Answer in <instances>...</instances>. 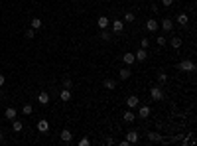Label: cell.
<instances>
[{
	"label": "cell",
	"instance_id": "obj_32",
	"mask_svg": "<svg viewBox=\"0 0 197 146\" xmlns=\"http://www.w3.org/2000/svg\"><path fill=\"white\" fill-rule=\"evenodd\" d=\"M140 46H142V47H148V46H150V40H148V38H142V40H140Z\"/></svg>",
	"mask_w": 197,
	"mask_h": 146
},
{
	"label": "cell",
	"instance_id": "obj_12",
	"mask_svg": "<svg viewBox=\"0 0 197 146\" xmlns=\"http://www.w3.org/2000/svg\"><path fill=\"white\" fill-rule=\"evenodd\" d=\"M130 75H132V69H130V65H126V67H122L120 71H118V77L122 79V81H126V79H130Z\"/></svg>",
	"mask_w": 197,
	"mask_h": 146
},
{
	"label": "cell",
	"instance_id": "obj_27",
	"mask_svg": "<svg viewBox=\"0 0 197 146\" xmlns=\"http://www.w3.org/2000/svg\"><path fill=\"white\" fill-rule=\"evenodd\" d=\"M156 44H158V46H166V44H168V38H166V36H158V38H156Z\"/></svg>",
	"mask_w": 197,
	"mask_h": 146
},
{
	"label": "cell",
	"instance_id": "obj_1",
	"mask_svg": "<svg viewBox=\"0 0 197 146\" xmlns=\"http://www.w3.org/2000/svg\"><path fill=\"white\" fill-rule=\"evenodd\" d=\"M178 69L183 73H193L195 71V61H191V59H183V61L178 63Z\"/></svg>",
	"mask_w": 197,
	"mask_h": 146
},
{
	"label": "cell",
	"instance_id": "obj_5",
	"mask_svg": "<svg viewBox=\"0 0 197 146\" xmlns=\"http://www.w3.org/2000/svg\"><path fill=\"white\" fill-rule=\"evenodd\" d=\"M110 28H113L114 34H120V32L124 30V22H122V20H110Z\"/></svg>",
	"mask_w": 197,
	"mask_h": 146
},
{
	"label": "cell",
	"instance_id": "obj_28",
	"mask_svg": "<svg viewBox=\"0 0 197 146\" xmlns=\"http://www.w3.org/2000/svg\"><path fill=\"white\" fill-rule=\"evenodd\" d=\"M101 40L109 42V40H110V32H109V30H101Z\"/></svg>",
	"mask_w": 197,
	"mask_h": 146
},
{
	"label": "cell",
	"instance_id": "obj_31",
	"mask_svg": "<svg viewBox=\"0 0 197 146\" xmlns=\"http://www.w3.org/2000/svg\"><path fill=\"white\" fill-rule=\"evenodd\" d=\"M124 22H134V14H132V12H126V14H124Z\"/></svg>",
	"mask_w": 197,
	"mask_h": 146
},
{
	"label": "cell",
	"instance_id": "obj_11",
	"mask_svg": "<svg viewBox=\"0 0 197 146\" xmlns=\"http://www.w3.org/2000/svg\"><path fill=\"white\" fill-rule=\"evenodd\" d=\"M138 105H140V101H138V97H136V95H130L128 99H126V107H128V109L134 111Z\"/></svg>",
	"mask_w": 197,
	"mask_h": 146
},
{
	"label": "cell",
	"instance_id": "obj_9",
	"mask_svg": "<svg viewBox=\"0 0 197 146\" xmlns=\"http://www.w3.org/2000/svg\"><path fill=\"white\" fill-rule=\"evenodd\" d=\"M175 22H178L179 26H182V28H187V24H189V16L187 14H178V18H175Z\"/></svg>",
	"mask_w": 197,
	"mask_h": 146
},
{
	"label": "cell",
	"instance_id": "obj_24",
	"mask_svg": "<svg viewBox=\"0 0 197 146\" xmlns=\"http://www.w3.org/2000/svg\"><path fill=\"white\" fill-rule=\"evenodd\" d=\"M158 83H160V85L168 83V75H166V71H158Z\"/></svg>",
	"mask_w": 197,
	"mask_h": 146
},
{
	"label": "cell",
	"instance_id": "obj_37",
	"mask_svg": "<svg viewBox=\"0 0 197 146\" xmlns=\"http://www.w3.org/2000/svg\"><path fill=\"white\" fill-rule=\"evenodd\" d=\"M2 142H4V132L0 131V144H2Z\"/></svg>",
	"mask_w": 197,
	"mask_h": 146
},
{
	"label": "cell",
	"instance_id": "obj_13",
	"mask_svg": "<svg viewBox=\"0 0 197 146\" xmlns=\"http://www.w3.org/2000/svg\"><path fill=\"white\" fill-rule=\"evenodd\" d=\"M182 44H183V40L179 36H173V38H169V46L173 47V50H179L182 47Z\"/></svg>",
	"mask_w": 197,
	"mask_h": 146
},
{
	"label": "cell",
	"instance_id": "obj_14",
	"mask_svg": "<svg viewBox=\"0 0 197 146\" xmlns=\"http://www.w3.org/2000/svg\"><path fill=\"white\" fill-rule=\"evenodd\" d=\"M38 131H40V132H44V134H47V132H49V122H47L45 118L38 121Z\"/></svg>",
	"mask_w": 197,
	"mask_h": 146
},
{
	"label": "cell",
	"instance_id": "obj_26",
	"mask_svg": "<svg viewBox=\"0 0 197 146\" xmlns=\"http://www.w3.org/2000/svg\"><path fill=\"white\" fill-rule=\"evenodd\" d=\"M148 140H150V142H158V140H162V136H160L158 132H148Z\"/></svg>",
	"mask_w": 197,
	"mask_h": 146
},
{
	"label": "cell",
	"instance_id": "obj_21",
	"mask_svg": "<svg viewBox=\"0 0 197 146\" xmlns=\"http://www.w3.org/2000/svg\"><path fill=\"white\" fill-rule=\"evenodd\" d=\"M41 26H44V22H41L40 18H32V20H30V28H34V30H40Z\"/></svg>",
	"mask_w": 197,
	"mask_h": 146
},
{
	"label": "cell",
	"instance_id": "obj_16",
	"mask_svg": "<svg viewBox=\"0 0 197 146\" xmlns=\"http://www.w3.org/2000/svg\"><path fill=\"white\" fill-rule=\"evenodd\" d=\"M97 26H99L101 30H106V28H109V26H110V20L106 18V16H101V18L97 20Z\"/></svg>",
	"mask_w": 197,
	"mask_h": 146
},
{
	"label": "cell",
	"instance_id": "obj_33",
	"mask_svg": "<svg viewBox=\"0 0 197 146\" xmlns=\"http://www.w3.org/2000/svg\"><path fill=\"white\" fill-rule=\"evenodd\" d=\"M79 146H89V138H81L79 140Z\"/></svg>",
	"mask_w": 197,
	"mask_h": 146
},
{
	"label": "cell",
	"instance_id": "obj_29",
	"mask_svg": "<svg viewBox=\"0 0 197 146\" xmlns=\"http://www.w3.org/2000/svg\"><path fill=\"white\" fill-rule=\"evenodd\" d=\"M63 89H73V81L69 79V77L63 79Z\"/></svg>",
	"mask_w": 197,
	"mask_h": 146
},
{
	"label": "cell",
	"instance_id": "obj_15",
	"mask_svg": "<svg viewBox=\"0 0 197 146\" xmlns=\"http://www.w3.org/2000/svg\"><path fill=\"white\" fill-rule=\"evenodd\" d=\"M126 140L132 144V142H138L140 140V134H138V131H128L126 132Z\"/></svg>",
	"mask_w": 197,
	"mask_h": 146
},
{
	"label": "cell",
	"instance_id": "obj_6",
	"mask_svg": "<svg viewBox=\"0 0 197 146\" xmlns=\"http://www.w3.org/2000/svg\"><path fill=\"white\" fill-rule=\"evenodd\" d=\"M122 121H124V122H134L136 121V113L134 111H132V109H128V111H124V113H122Z\"/></svg>",
	"mask_w": 197,
	"mask_h": 146
},
{
	"label": "cell",
	"instance_id": "obj_35",
	"mask_svg": "<svg viewBox=\"0 0 197 146\" xmlns=\"http://www.w3.org/2000/svg\"><path fill=\"white\" fill-rule=\"evenodd\" d=\"M4 83H6V77H4V75H2V73H0V87H2V85H4Z\"/></svg>",
	"mask_w": 197,
	"mask_h": 146
},
{
	"label": "cell",
	"instance_id": "obj_34",
	"mask_svg": "<svg viewBox=\"0 0 197 146\" xmlns=\"http://www.w3.org/2000/svg\"><path fill=\"white\" fill-rule=\"evenodd\" d=\"M162 4H164V6H168V8H169V6L173 4V0H162Z\"/></svg>",
	"mask_w": 197,
	"mask_h": 146
},
{
	"label": "cell",
	"instance_id": "obj_25",
	"mask_svg": "<svg viewBox=\"0 0 197 146\" xmlns=\"http://www.w3.org/2000/svg\"><path fill=\"white\" fill-rule=\"evenodd\" d=\"M22 113H24L26 117H28V115H32V113H34V107H32L30 103H26V105L22 107Z\"/></svg>",
	"mask_w": 197,
	"mask_h": 146
},
{
	"label": "cell",
	"instance_id": "obj_22",
	"mask_svg": "<svg viewBox=\"0 0 197 146\" xmlns=\"http://www.w3.org/2000/svg\"><path fill=\"white\" fill-rule=\"evenodd\" d=\"M59 99H61V101H65V103H67V101H71V89H63L61 93H59Z\"/></svg>",
	"mask_w": 197,
	"mask_h": 146
},
{
	"label": "cell",
	"instance_id": "obj_18",
	"mask_svg": "<svg viewBox=\"0 0 197 146\" xmlns=\"http://www.w3.org/2000/svg\"><path fill=\"white\" fill-rule=\"evenodd\" d=\"M122 61H124V65H132V63L136 61V57H134V53H122Z\"/></svg>",
	"mask_w": 197,
	"mask_h": 146
},
{
	"label": "cell",
	"instance_id": "obj_2",
	"mask_svg": "<svg viewBox=\"0 0 197 146\" xmlns=\"http://www.w3.org/2000/svg\"><path fill=\"white\" fill-rule=\"evenodd\" d=\"M150 97H152V101H162V99H164V89L160 87V85H152Z\"/></svg>",
	"mask_w": 197,
	"mask_h": 146
},
{
	"label": "cell",
	"instance_id": "obj_30",
	"mask_svg": "<svg viewBox=\"0 0 197 146\" xmlns=\"http://www.w3.org/2000/svg\"><path fill=\"white\" fill-rule=\"evenodd\" d=\"M26 38H28V40L36 38V30H34V28H28V30H26Z\"/></svg>",
	"mask_w": 197,
	"mask_h": 146
},
{
	"label": "cell",
	"instance_id": "obj_20",
	"mask_svg": "<svg viewBox=\"0 0 197 146\" xmlns=\"http://www.w3.org/2000/svg\"><path fill=\"white\" fill-rule=\"evenodd\" d=\"M22 128H24L22 121H18V118H14V121H12V131H14V132H22Z\"/></svg>",
	"mask_w": 197,
	"mask_h": 146
},
{
	"label": "cell",
	"instance_id": "obj_10",
	"mask_svg": "<svg viewBox=\"0 0 197 146\" xmlns=\"http://www.w3.org/2000/svg\"><path fill=\"white\" fill-rule=\"evenodd\" d=\"M158 28H160V22H158V20H154V18L146 20V30H148V32H158Z\"/></svg>",
	"mask_w": 197,
	"mask_h": 146
},
{
	"label": "cell",
	"instance_id": "obj_19",
	"mask_svg": "<svg viewBox=\"0 0 197 146\" xmlns=\"http://www.w3.org/2000/svg\"><path fill=\"white\" fill-rule=\"evenodd\" d=\"M4 117H6V118H8V121H14V118H16V117H18V111H16V109H14V107H8V109H6V111H4Z\"/></svg>",
	"mask_w": 197,
	"mask_h": 146
},
{
	"label": "cell",
	"instance_id": "obj_7",
	"mask_svg": "<svg viewBox=\"0 0 197 146\" xmlns=\"http://www.w3.org/2000/svg\"><path fill=\"white\" fill-rule=\"evenodd\" d=\"M59 138H61V142H71V140H73V132L71 131H69V128H63V131L59 132Z\"/></svg>",
	"mask_w": 197,
	"mask_h": 146
},
{
	"label": "cell",
	"instance_id": "obj_17",
	"mask_svg": "<svg viewBox=\"0 0 197 146\" xmlns=\"http://www.w3.org/2000/svg\"><path fill=\"white\" fill-rule=\"evenodd\" d=\"M38 103L40 105H49V93H47V91H41L38 95Z\"/></svg>",
	"mask_w": 197,
	"mask_h": 146
},
{
	"label": "cell",
	"instance_id": "obj_3",
	"mask_svg": "<svg viewBox=\"0 0 197 146\" xmlns=\"http://www.w3.org/2000/svg\"><path fill=\"white\" fill-rule=\"evenodd\" d=\"M160 28H162L164 32H172V30H173V20H172V18L160 20Z\"/></svg>",
	"mask_w": 197,
	"mask_h": 146
},
{
	"label": "cell",
	"instance_id": "obj_36",
	"mask_svg": "<svg viewBox=\"0 0 197 146\" xmlns=\"http://www.w3.org/2000/svg\"><path fill=\"white\" fill-rule=\"evenodd\" d=\"M150 10H152V12H154V14H158V10H160V8L156 6V4H152V6H150Z\"/></svg>",
	"mask_w": 197,
	"mask_h": 146
},
{
	"label": "cell",
	"instance_id": "obj_8",
	"mask_svg": "<svg viewBox=\"0 0 197 146\" xmlns=\"http://www.w3.org/2000/svg\"><path fill=\"white\" fill-rule=\"evenodd\" d=\"M134 57H136V61H146L148 59V50L146 47H140L138 51H134Z\"/></svg>",
	"mask_w": 197,
	"mask_h": 146
},
{
	"label": "cell",
	"instance_id": "obj_23",
	"mask_svg": "<svg viewBox=\"0 0 197 146\" xmlns=\"http://www.w3.org/2000/svg\"><path fill=\"white\" fill-rule=\"evenodd\" d=\"M105 89L114 91V89H116V81H114V79H105Z\"/></svg>",
	"mask_w": 197,
	"mask_h": 146
},
{
	"label": "cell",
	"instance_id": "obj_4",
	"mask_svg": "<svg viewBox=\"0 0 197 146\" xmlns=\"http://www.w3.org/2000/svg\"><path fill=\"white\" fill-rule=\"evenodd\" d=\"M136 109H138V118H148V117H150V107H148V105H140V107H136Z\"/></svg>",
	"mask_w": 197,
	"mask_h": 146
}]
</instances>
